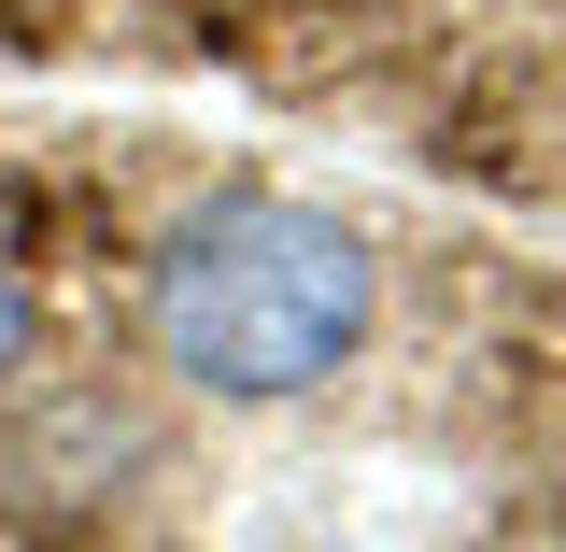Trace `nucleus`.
<instances>
[{
	"instance_id": "obj_1",
	"label": "nucleus",
	"mask_w": 566,
	"mask_h": 552,
	"mask_svg": "<svg viewBox=\"0 0 566 552\" xmlns=\"http://www.w3.org/2000/svg\"><path fill=\"white\" fill-rule=\"evenodd\" d=\"M156 326L212 397H297L368 341V241L297 199H212L156 256Z\"/></svg>"
},
{
	"instance_id": "obj_2",
	"label": "nucleus",
	"mask_w": 566,
	"mask_h": 552,
	"mask_svg": "<svg viewBox=\"0 0 566 552\" xmlns=\"http://www.w3.org/2000/svg\"><path fill=\"white\" fill-rule=\"evenodd\" d=\"M0 368H29V298L0 283Z\"/></svg>"
}]
</instances>
